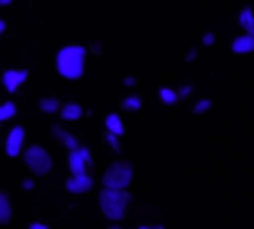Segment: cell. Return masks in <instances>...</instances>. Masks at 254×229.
<instances>
[{"instance_id":"6","label":"cell","mask_w":254,"mask_h":229,"mask_svg":"<svg viewBox=\"0 0 254 229\" xmlns=\"http://www.w3.org/2000/svg\"><path fill=\"white\" fill-rule=\"evenodd\" d=\"M65 189H67V193H74V196L88 193L92 189V177L88 173H72L65 182Z\"/></svg>"},{"instance_id":"28","label":"cell","mask_w":254,"mask_h":229,"mask_svg":"<svg viewBox=\"0 0 254 229\" xmlns=\"http://www.w3.org/2000/svg\"><path fill=\"white\" fill-rule=\"evenodd\" d=\"M135 83H137L135 81V76H126L124 79V86H135Z\"/></svg>"},{"instance_id":"25","label":"cell","mask_w":254,"mask_h":229,"mask_svg":"<svg viewBox=\"0 0 254 229\" xmlns=\"http://www.w3.org/2000/svg\"><path fill=\"white\" fill-rule=\"evenodd\" d=\"M29 229H48V225L45 223H32L29 225Z\"/></svg>"},{"instance_id":"27","label":"cell","mask_w":254,"mask_h":229,"mask_svg":"<svg viewBox=\"0 0 254 229\" xmlns=\"http://www.w3.org/2000/svg\"><path fill=\"white\" fill-rule=\"evenodd\" d=\"M90 52H92V54H101V43H92Z\"/></svg>"},{"instance_id":"2","label":"cell","mask_w":254,"mask_h":229,"mask_svg":"<svg viewBox=\"0 0 254 229\" xmlns=\"http://www.w3.org/2000/svg\"><path fill=\"white\" fill-rule=\"evenodd\" d=\"M130 202V193L126 189H104L99 191V207L101 214L108 220H122L126 216V207Z\"/></svg>"},{"instance_id":"1","label":"cell","mask_w":254,"mask_h":229,"mask_svg":"<svg viewBox=\"0 0 254 229\" xmlns=\"http://www.w3.org/2000/svg\"><path fill=\"white\" fill-rule=\"evenodd\" d=\"M88 50L83 45H65L57 52V72L63 79L77 81L83 76V65H86Z\"/></svg>"},{"instance_id":"3","label":"cell","mask_w":254,"mask_h":229,"mask_svg":"<svg viewBox=\"0 0 254 229\" xmlns=\"http://www.w3.org/2000/svg\"><path fill=\"white\" fill-rule=\"evenodd\" d=\"M130 182H133V164L122 162V160L113 162L101 177V184L108 189H128Z\"/></svg>"},{"instance_id":"17","label":"cell","mask_w":254,"mask_h":229,"mask_svg":"<svg viewBox=\"0 0 254 229\" xmlns=\"http://www.w3.org/2000/svg\"><path fill=\"white\" fill-rule=\"evenodd\" d=\"M158 95H160V99H162L164 104H169V106L176 104V101L180 99V97H178V92H176V90H171V88H160Z\"/></svg>"},{"instance_id":"21","label":"cell","mask_w":254,"mask_h":229,"mask_svg":"<svg viewBox=\"0 0 254 229\" xmlns=\"http://www.w3.org/2000/svg\"><path fill=\"white\" fill-rule=\"evenodd\" d=\"M214 41H216V36L211 32H207L205 36H202V45H205V48H211V45H214Z\"/></svg>"},{"instance_id":"13","label":"cell","mask_w":254,"mask_h":229,"mask_svg":"<svg viewBox=\"0 0 254 229\" xmlns=\"http://www.w3.org/2000/svg\"><path fill=\"white\" fill-rule=\"evenodd\" d=\"M11 220V202L9 196L0 191V225H7Z\"/></svg>"},{"instance_id":"29","label":"cell","mask_w":254,"mask_h":229,"mask_svg":"<svg viewBox=\"0 0 254 229\" xmlns=\"http://www.w3.org/2000/svg\"><path fill=\"white\" fill-rule=\"evenodd\" d=\"M5 29H7V23L2 18H0V36H2V34H5Z\"/></svg>"},{"instance_id":"20","label":"cell","mask_w":254,"mask_h":229,"mask_svg":"<svg viewBox=\"0 0 254 229\" xmlns=\"http://www.w3.org/2000/svg\"><path fill=\"white\" fill-rule=\"evenodd\" d=\"M209 108H211V99H200L196 106H193V113H196V114H202V113H207Z\"/></svg>"},{"instance_id":"18","label":"cell","mask_w":254,"mask_h":229,"mask_svg":"<svg viewBox=\"0 0 254 229\" xmlns=\"http://www.w3.org/2000/svg\"><path fill=\"white\" fill-rule=\"evenodd\" d=\"M122 106H124L126 110H139V108H142V97H139V95H130V97H126V99L122 101Z\"/></svg>"},{"instance_id":"22","label":"cell","mask_w":254,"mask_h":229,"mask_svg":"<svg viewBox=\"0 0 254 229\" xmlns=\"http://www.w3.org/2000/svg\"><path fill=\"white\" fill-rule=\"evenodd\" d=\"M77 148H79V153L83 155V160H86L88 164H92V155H90V151H88V148H83V146H77Z\"/></svg>"},{"instance_id":"8","label":"cell","mask_w":254,"mask_h":229,"mask_svg":"<svg viewBox=\"0 0 254 229\" xmlns=\"http://www.w3.org/2000/svg\"><path fill=\"white\" fill-rule=\"evenodd\" d=\"M232 52L234 54H250L254 52V36L252 34H243L232 41Z\"/></svg>"},{"instance_id":"16","label":"cell","mask_w":254,"mask_h":229,"mask_svg":"<svg viewBox=\"0 0 254 229\" xmlns=\"http://www.w3.org/2000/svg\"><path fill=\"white\" fill-rule=\"evenodd\" d=\"M14 114H16V104L14 101H5V104L0 106V124H2V121H9Z\"/></svg>"},{"instance_id":"9","label":"cell","mask_w":254,"mask_h":229,"mask_svg":"<svg viewBox=\"0 0 254 229\" xmlns=\"http://www.w3.org/2000/svg\"><path fill=\"white\" fill-rule=\"evenodd\" d=\"M67 167H70V173H86L88 162L83 160V155L79 153V148L67 151Z\"/></svg>"},{"instance_id":"10","label":"cell","mask_w":254,"mask_h":229,"mask_svg":"<svg viewBox=\"0 0 254 229\" xmlns=\"http://www.w3.org/2000/svg\"><path fill=\"white\" fill-rule=\"evenodd\" d=\"M52 135L59 139V142L63 144V146L67 148V151H72V148H77L79 146V142H77V137L70 133V130H65V128H61V126H52Z\"/></svg>"},{"instance_id":"19","label":"cell","mask_w":254,"mask_h":229,"mask_svg":"<svg viewBox=\"0 0 254 229\" xmlns=\"http://www.w3.org/2000/svg\"><path fill=\"white\" fill-rule=\"evenodd\" d=\"M106 144L113 148L115 153H122V144H120V135H115V133H111V130H106Z\"/></svg>"},{"instance_id":"5","label":"cell","mask_w":254,"mask_h":229,"mask_svg":"<svg viewBox=\"0 0 254 229\" xmlns=\"http://www.w3.org/2000/svg\"><path fill=\"white\" fill-rule=\"evenodd\" d=\"M25 146V128L23 126H14L7 135V142H5V151L9 158H18L20 151Z\"/></svg>"},{"instance_id":"12","label":"cell","mask_w":254,"mask_h":229,"mask_svg":"<svg viewBox=\"0 0 254 229\" xmlns=\"http://www.w3.org/2000/svg\"><path fill=\"white\" fill-rule=\"evenodd\" d=\"M239 25L245 29V34L254 36V11L250 7H243V11L239 14Z\"/></svg>"},{"instance_id":"15","label":"cell","mask_w":254,"mask_h":229,"mask_svg":"<svg viewBox=\"0 0 254 229\" xmlns=\"http://www.w3.org/2000/svg\"><path fill=\"white\" fill-rule=\"evenodd\" d=\"M39 108L43 110V113H57V110L61 108V104H59L57 97H43V99L39 101Z\"/></svg>"},{"instance_id":"4","label":"cell","mask_w":254,"mask_h":229,"mask_svg":"<svg viewBox=\"0 0 254 229\" xmlns=\"http://www.w3.org/2000/svg\"><path fill=\"white\" fill-rule=\"evenodd\" d=\"M23 160L34 175H48L52 169V158L43 146H29L27 151H23Z\"/></svg>"},{"instance_id":"30","label":"cell","mask_w":254,"mask_h":229,"mask_svg":"<svg viewBox=\"0 0 254 229\" xmlns=\"http://www.w3.org/2000/svg\"><path fill=\"white\" fill-rule=\"evenodd\" d=\"M0 5L5 7V5H11V0H0Z\"/></svg>"},{"instance_id":"11","label":"cell","mask_w":254,"mask_h":229,"mask_svg":"<svg viewBox=\"0 0 254 229\" xmlns=\"http://www.w3.org/2000/svg\"><path fill=\"white\" fill-rule=\"evenodd\" d=\"M59 113H61V119L63 121H77L83 117V108L79 104H65L59 108Z\"/></svg>"},{"instance_id":"14","label":"cell","mask_w":254,"mask_h":229,"mask_svg":"<svg viewBox=\"0 0 254 229\" xmlns=\"http://www.w3.org/2000/svg\"><path fill=\"white\" fill-rule=\"evenodd\" d=\"M106 130H111V133H115V135H124V121L120 119V114H115V113H111L108 117H106Z\"/></svg>"},{"instance_id":"7","label":"cell","mask_w":254,"mask_h":229,"mask_svg":"<svg viewBox=\"0 0 254 229\" xmlns=\"http://www.w3.org/2000/svg\"><path fill=\"white\" fill-rule=\"evenodd\" d=\"M27 76H29L27 70H5L2 72V86H5L7 92L14 95V92L27 81Z\"/></svg>"},{"instance_id":"24","label":"cell","mask_w":254,"mask_h":229,"mask_svg":"<svg viewBox=\"0 0 254 229\" xmlns=\"http://www.w3.org/2000/svg\"><path fill=\"white\" fill-rule=\"evenodd\" d=\"M198 57V50H189V52H187V57H185V61H193V58H196Z\"/></svg>"},{"instance_id":"23","label":"cell","mask_w":254,"mask_h":229,"mask_svg":"<svg viewBox=\"0 0 254 229\" xmlns=\"http://www.w3.org/2000/svg\"><path fill=\"white\" fill-rule=\"evenodd\" d=\"M23 189H25V191H32V189H34V180H32V177L23 180Z\"/></svg>"},{"instance_id":"26","label":"cell","mask_w":254,"mask_h":229,"mask_svg":"<svg viewBox=\"0 0 254 229\" xmlns=\"http://www.w3.org/2000/svg\"><path fill=\"white\" fill-rule=\"evenodd\" d=\"M187 95H191V88H189V86H185L183 90L178 92V97H187Z\"/></svg>"}]
</instances>
